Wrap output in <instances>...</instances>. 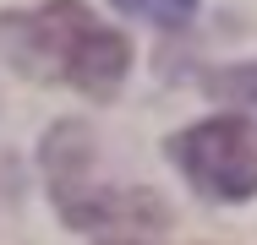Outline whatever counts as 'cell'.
Returning <instances> with one entry per match:
<instances>
[{
    "label": "cell",
    "instance_id": "obj_1",
    "mask_svg": "<svg viewBox=\"0 0 257 245\" xmlns=\"http://www.w3.org/2000/svg\"><path fill=\"white\" fill-rule=\"evenodd\" d=\"M0 49L17 71L77 88L88 98H115L132 71V44L99 22L82 0H50L39 11H6L0 16Z\"/></svg>",
    "mask_w": 257,
    "mask_h": 245
},
{
    "label": "cell",
    "instance_id": "obj_2",
    "mask_svg": "<svg viewBox=\"0 0 257 245\" xmlns=\"http://www.w3.org/2000/svg\"><path fill=\"white\" fill-rule=\"evenodd\" d=\"M44 186H50V202L60 207V218L82 234H109V240H143V234H159L170 224V207L164 196L148 191V186H115L99 174V147H93V131L82 120H60L44 147Z\"/></svg>",
    "mask_w": 257,
    "mask_h": 245
},
{
    "label": "cell",
    "instance_id": "obj_3",
    "mask_svg": "<svg viewBox=\"0 0 257 245\" xmlns=\"http://www.w3.org/2000/svg\"><path fill=\"white\" fill-rule=\"evenodd\" d=\"M170 164L192 180V191L208 202H246L257 196V126L241 114H219V120H197L186 131H175L170 142Z\"/></svg>",
    "mask_w": 257,
    "mask_h": 245
},
{
    "label": "cell",
    "instance_id": "obj_4",
    "mask_svg": "<svg viewBox=\"0 0 257 245\" xmlns=\"http://www.w3.org/2000/svg\"><path fill=\"white\" fill-rule=\"evenodd\" d=\"M115 6L148 16V22H159V28H186V22L197 16V0H115Z\"/></svg>",
    "mask_w": 257,
    "mask_h": 245
},
{
    "label": "cell",
    "instance_id": "obj_5",
    "mask_svg": "<svg viewBox=\"0 0 257 245\" xmlns=\"http://www.w3.org/2000/svg\"><path fill=\"white\" fill-rule=\"evenodd\" d=\"M208 88H213V93H230V98H252V104H257V66H235V71H219Z\"/></svg>",
    "mask_w": 257,
    "mask_h": 245
}]
</instances>
